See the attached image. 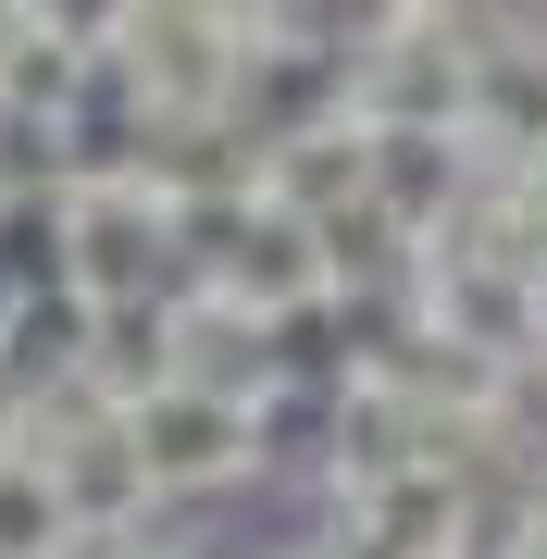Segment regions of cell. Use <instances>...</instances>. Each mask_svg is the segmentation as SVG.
Instances as JSON below:
<instances>
[{"instance_id":"obj_1","label":"cell","mask_w":547,"mask_h":559,"mask_svg":"<svg viewBox=\"0 0 547 559\" xmlns=\"http://www.w3.org/2000/svg\"><path fill=\"white\" fill-rule=\"evenodd\" d=\"M274 25L224 13V0H124L100 62L124 75V100L150 112V138H187V124H237L249 100V50H262Z\"/></svg>"},{"instance_id":"obj_2","label":"cell","mask_w":547,"mask_h":559,"mask_svg":"<svg viewBox=\"0 0 547 559\" xmlns=\"http://www.w3.org/2000/svg\"><path fill=\"white\" fill-rule=\"evenodd\" d=\"M124 436L150 460V498L163 510H237L249 485H274V436H262V399H237V385H150V399H124Z\"/></svg>"},{"instance_id":"obj_3","label":"cell","mask_w":547,"mask_h":559,"mask_svg":"<svg viewBox=\"0 0 547 559\" xmlns=\"http://www.w3.org/2000/svg\"><path fill=\"white\" fill-rule=\"evenodd\" d=\"M187 286H212V299H237V311H311V299H336V249H324V224H299V212H274V200H249L224 237L200 249V274Z\"/></svg>"},{"instance_id":"obj_4","label":"cell","mask_w":547,"mask_h":559,"mask_svg":"<svg viewBox=\"0 0 547 559\" xmlns=\"http://www.w3.org/2000/svg\"><path fill=\"white\" fill-rule=\"evenodd\" d=\"M473 38H486V25L411 13L385 50L348 62V112L361 124H473Z\"/></svg>"},{"instance_id":"obj_5","label":"cell","mask_w":547,"mask_h":559,"mask_svg":"<svg viewBox=\"0 0 547 559\" xmlns=\"http://www.w3.org/2000/svg\"><path fill=\"white\" fill-rule=\"evenodd\" d=\"M473 187H486V150L461 124H373V212H399L424 249L473 212Z\"/></svg>"},{"instance_id":"obj_6","label":"cell","mask_w":547,"mask_h":559,"mask_svg":"<svg viewBox=\"0 0 547 559\" xmlns=\"http://www.w3.org/2000/svg\"><path fill=\"white\" fill-rule=\"evenodd\" d=\"M249 150H262V200L299 212V224H336V212L373 200V124L361 112H311L286 138H249Z\"/></svg>"},{"instance_id":"obj_7","label":"cell","mask_w":547,"mask_h":559,"mask_svg":"<svg viewBox=\"0 0 547 559\" xmlns=\"http://www.w3.org/2000/svg\"><path fill=\"white\" fill-rule=\"evenodd\" d=\"M486 162H535L547 150V25L510 13L473 38V124H461Z\"/></svg>"},{"instance_id":"obj_8","label":"cell","mask_w":547,"mask_h":559,"mask_svg":"<svg viewBox=\"0 0 547 559\" xmlns=\"http://www.w3.org/2000/svg\"><path fill=\"white\" fill-rule=\"evenodd\" d=\"M0 559H87V522L25 436H0Z\"/></svg>"},{"instance_id":"obj_9","label":"cell","mask_w":547,"mask_h":559,"mask_svg":"<svg viewBox=\"0 0 547 559\" xmlns=\"http://www.w3.org/2000/svg\"><path fill=\"white\" fill-rule=\"evenodd\" d=\"M299 25H311L336 62H361V50H385V38L411 25V0H299Z\"/></svg>"},{"instance_id":"obj_10","label":"cell","mask_w":547,"mask_h":559,"mask_svg":"<svg viewBox=\"0 0 547 559\" xmlns=\"http://www.w3.org/2000/svg\"><path fill=\"white\" fill-rule=\"evenodd\" d=\"M411 13H436V25H510V13H535V0H411Z\"/></svg>"},{"instance_id":"obj_11","label":"cell","mask_w":547,"mask_h":559,"mask_svg":"<svg viewBox=\"0 0 547 559\" xmlns=\"http://www.w3.org/2000/svg\"><path fill=\"white\" fill-rule=\"evenodd\" d=\"M87 559H200V547H163V535H87Z\"/></svg>"},{"instance_id":"obj_12","label":"cell","mask_w":547,"mask_h":559,"mask_svg":"<svg viewBox=\"0 0 547 559\" xmlns=\"http://www.w3.org/2000/svg\"><path fill=\"white\" fill-rule=\"evenodd\" d=\"M523 299H535V348H547V249L523 261Z\"/></svg>"},{"instance_id":"obj_13","label":"cell","mask_w":547,"mask_h":559,"mask_svg":"<svg viewBox=\"0 0 547 559\" xmlns=\"http://www.w3.org/2000/svg\"><path fill=\"white\" fill-rule=\"evenodd\" d=\"M523 559H547V485L523 498Z\"/></svg>"},{"instance_id":"obj_14","label":"cell","mask_w":547,"mask_h":559,"mask_svg":"<svg viewBox=\"0 0 547 559\" xmlns=\"http://www.w3.org/2000/svg\"><path fill=\"white\" fill-rule=\"evenodd\" d=\"M224 13H249V25H299V0H224Z\"/></svg>"},{"instance_id":"obj_15","label":"cell","mask_w":547,"mask_h":559,"mask_svg":"<svg viewBox=\"0 0 547 559\" xmlns=\"http://www.w3.org/2000/svg\"><path fill=\"white\" fill-rule=\"evenodd\" d=\"M13 25H25V0H0V50H13Z\"/></svg>"},{"instance_id":"obj_16","label":"cell","mask_w":547,"mask_h":559,"mask_svg":"<svg viewBox=\"0 0 547 559\" xmlns=\"http://www.w3.org/2000/svg\"><path fill=\"white\" fill-rule=\"evenodd\" d=\"M523 175H535V200H547V150H535V162H523Z\"/></svg>"}]
</instances>
